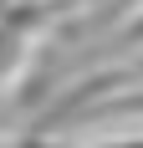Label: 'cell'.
<instances>
[{
  "label": "cell",
  "mask_w": 143,
  "mask_h": 148,
  "mask_svg": "<svg viewBox=\"0 0 143 148\" xmlns=\"http://www.w3.org/2000/svg\"><path fill=\"white\" fill-rule=\"evenodd\" d=\"M123 41H143V15H138V21H133L128 31H123Z\"/></svg>",
  "instance_id": "obj_1"
}]
</instances>
